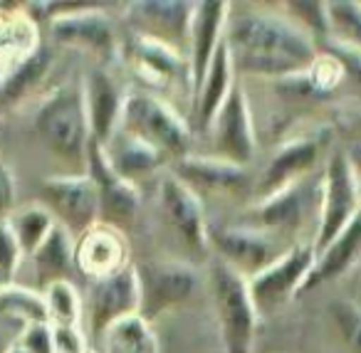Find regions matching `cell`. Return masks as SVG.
<instances>
[{
    "instance_id": "obj_1",
    "label": "cell",
    "mask_w": 361,
    "mask_h": 353,
    "mask_svg": "<svg viewBox=\"0 0 361 353\" xmlns=\"http://www.w3.org/2000/svg\"><path fill=\"white\" fill-rule=\"evenodd\" d=\"M223 40L231 52L233 70L240 75L290 80L312 70L319 52L317 42L285 13L262 8L228 13Z\"/></svg>"
},
{
    "instance_id": "obj_2",
    "label": "cell",
    "mask_w": 361,
    "mask_h": 353,
    "mask_svg": "<svg viewBox=\"0 0 361 353\" xmlns=\"http://www.w3.org/2000/svg\"><path fill=\"white\" fill-rule=\"evenodd\" d=\"M35 131L55 159L72 166L87 163L92 136L82 85H62L45 97L35 111Z\"/></svg>"
},
{
    "instance_id": "obj_3",
    "label": "cell",
    "mask_w": 361,
    "mask_h": 353,
    "mask_svg": "<svg viewBox=\"0 0 361 353\" xmlns=\"http://www.w3.org/2000/svg\"><path fill=\"white\" fill-rule=\"evenodd\" d=\"M361 215V183L349 154L331 151L322 173L319 215H317L314 252L319 254Z\"/></svg>"
},
{
    "instance_id": "obj_4",
    "label": "cell",
    "mask_w": 361,
    "mask_h": 353,
    "mask_svg": "<svg viewBox=\"0 0 361 353\" xmlns=\"http://www.w3.org/2000/svg\"><path fill=\"white\" fill-rule=\"evenodd\" d=\"M119 129L159 149L166 159L173 156L178 161L188 156L191 131H188L186 121L176 114L173 106H169L161 97L151 94V92L126 94L124 106H121Z\"/></svg>"
},
{
    "instance_id": "obj_5",
    "label": "cell",
    "mask_w": 361,
    "mask_h": 353,
    "mask_svg": "<svg viewBox=\"0 0 361 353\" xmlns=\"http://www.w3.org/2000/svg\"><path fill=\"white\" fill-rule=\"evenodd\" d=\"M211 294L226 353H252L257 311L247 279L218 259L211 267Z\"/></svg>"
},
{
    "instance_id": "obj_6",
    "label": "cell",
    "mask_w": 361,
    "mask_h": 353,
    "mask_svg": "<svg viewBox=\"0 0 361 353\" xmlns=\"http://www.w3.org/2000/svg\"><path fill=\"white\" fill-rule=\"evenodd\" d=\"M314 244H295L280 259L247 279L250 299L255 304L257 316H272L280 311L292 297L302 292L312 267H314Z\"/></svg>"
},
{
    "instance_id": "obj_7",
    "label": "cell",
    "mask_w": 361,
    "mask_h": 353,
    "mask_svg": "<svg viewBox=\"0 0 361 353\" xmlns=\"http://www.w3.org/2000/svg\"><path fill=\"white\" fill-rule=\"evenodd\" d=\"M42 205L50 210L57 225L67 233H77L82 237L90 233L102 218V203L97 183L90 173L50 175L42 180Z\"/></svg>"
},
{
    "instance_id": "obj_8",
    "label": "cell",
    "mask_w": 361,
    "mask_h": 353,
    "mask_svg": "<svg viewBox=\"0 0 361 353\" xmlns=\"http://www.w3.org/2000/svg\"><path fill=\"white\" fill-rule=\"evenodd\" d=\"M208 131H211L213 156L216 159L243 166V168H247V163L255 161L257 136L255 126H252L250 104H247V97L240 85H235L231 89V94L218 109Z\"/></svg>"
},
{
    "instance_id": "obj_9",
    "label": "cell",
    "mask_w": 361,
    "mask_h": 353,
    "mask_svg": "<svg viewBox=\"0 0 361 353\" xmlns=\"http://www.w3.org/2000/svg\"><path fill=\"white\" fill-rule=\"evenodd\" d=\"M319 195H322V178L305 175L297 183L282 188L280 193L257 200L247 228L262 230V233H270V235L300 230L312 210L317 208V213H319Z\"/></svg>"
},
{
    "instance_id": "obj_10",
    "label": "cell",
    "mask_w": 361,
    "mask_h": 353,
    "mask_svg": "<svg viewBox=\"0 0 361 353\" xmlns=\"http://www.w3.org/2000/svg\"><path fill=\"white\" fill-rule=\"evenodd\" d=\"M47 27H50V35L57 45L92 52L104 62H111L119 52L116 25L104 11H97V8H77L72 13H57L47 23Z\"/></svg>"
},
{
    "instance_id": "obj_11",
    "label": "cell",
    "mask_w": 361,
    "mask_h": 353,
    "mask_svg": "<svg viewBox=\"0 0 361 353\" xmlns=\"http://www.w3.org/2000/svg\"><path fill=\"white\" fill-rule=\"evenodd\" d=\"M141 309V289L136 267L126 264L124 269L97 279L92 284L90 304H87V321L97 338H104L116 321L134 316Z\"/></svg>"
},
{
    "instance_id": "obj_12",
    "label": "cell",
    "mask_w": 361,
    "mask_h": 353,
    "mask_svg": "<svg viewBox=\"0 0 361 353\" xmlns=\"http://www.w3.org/2000/svg\"><path fill=\"white\" fill-rule=\"evenodd\" d=\"M208 244H213L223 264L235 269L245 279L255 277L265 267H270L275 259H280L282 252L277 240L270 233H262L255 228H221L208 230Z\"/></svg>"
},
{
    "instance_id": "obj_13",
    "label": "cell",
    "mask_w": 361,
    "mask_h": 353,
    "mask_svg": "<svg viewBox=\"0 0 361 353\" xmlns=\"http://www.w3.org/2000/svg\"><path fill=\"white\" fill-rule=\"evenodd\" d=\"M136 274L141 289L139 314L146 321L156 314L188 302L198 284L193 267L183 262H144L136 267Z\"/></svg>"
},
{
    "instance_id": "obj_14",
    "label": "cell",
    "mask_w": 361,
    "mask_h": 353,
    "mask_svg": "<svg viewBox=\"0 0 361 353\" xmlns=\"http://www.w3.org/2000/svg\"><path fill=\"white\" fill-rule=\"evenodd\" d=\"M159 208L166 225L193 252L208 247V225L203 218L201 198L173 173H164L159 180Z\"/></svg>"
},
{
    "instance_id": "obj_15",
    "label": "cell",
    "mask_w": 361,
    "mask_h": 353,
    "mask_svg": "<svg viewBox=\"0 0 361 353\" xmlns=\"http://www.w3.org/2000/svg\"><path fill=\"white\" fill-rule=\"evenodd\" d=\"M171 173L178 180L188 185L193 193H208V195H243L250 190V171L243 166L228 163L216 156H183L176 161Z\"/></svg>"
},
{
    "instance_id": "obj_16",
    "label": "cell",
    "mask_w": 361,
    "mask_h": 353,
    "mask_svg": "<svg viewBox=\"0 0 361 353\" xmlns=\"http://www.w3.org/2000/svg\"><path fill=\"white\" fill-rule=\"evenodd\" d=\"M322 149H324V141L319 136H297V139L277 146L267 166L262 168L260 178H257V198H270V195L280 193L282 188L310 175Z\"/></svg>"
},
{
    "instance_id": "obj_17",
    "label": "cell",
    "mask_w": 361,
    "mask_h": 353,
    "mask_svg": "<svg viewBox=\"0 0 361 353\" xmlns=\"http://www.w3.org/2000/svg\"><path fill=\"white\" fill-rule=\"evenodd\" d=\"M228 13L231 6L223 0H203L196 3L191 20V37H188V77H191V92L198 94L203 80H206L208 65L216 55L218 45L226 32Z\"/></svg>"
},
{
    "instance_id": "obj_18",
    "label": "cell",
    "mask_w": 361,
    "mask_h": 353,
    "mask_svg": "<svg viewBox=\"0 0 361 353\" xmlns=\"http://www.w3.org/2000/svg\"><path fill=\"white\" fill-rule=\"evenodd\" d=\"M87 168H90V178L97 183L99 190V203H102V218L106 223H129L136 218L141 205V195L131 180L121 178L106 161V154L102 146L90 141L87 149Z\"/></svg>"
},
{
    "instance_id": "obj_19",
    "label": "cell",
    "mask_w": 361,
    "mask_h": 353,
    "mask_svg": "<svg viewBox=\"0 0 361 353\" xmlns=\"http://www.w3.org/2000/svg\"><path fill=\"white\" fill-rule=\"evenodd\" d=\"M126 11H129V20L139 30L136 35L154 37V40L176 47V42H188V37H191V20L196 3L144 0V3H131Z\"/></svg>"
},
{
    "instance_id": "obj_20",
    "label": "cell",
    "mask_w": 361,
    "mask_h": 353,
    "mask_svg": "<svg viewBox=\"0 0 361 353\" xmlns=\"http://www.w3.org/2000/svg\"><path fill=\"white\" fill-rule=\"evenodd\" d=\"M85 106L87 119H90V136L97 146L104 149L116 134L121 121V106H124L126 94H121V87L116 80L104 70H94L85 82Z\"/></svg>"
},
{
    "instance_id": "obj_21",
    "label": "cell",
    "mask_w": 361,
    "mask_h": 353,
    "mask_svg": "<svg viewBox=\"0 0 361 353\" xmlns=\"http://www.w3.org/2000/svg\"><path fill=\"white\" fill-rule=\"evenodd\" d=\"M75 267L94 282L126 267V242L114 225H94L82 235L75 244Z\"/></svg>"
},
{
    "instance_id": "obj_22",
    "label": "cell",
    "mask_w": 361,
    "mask_h": 353,
    "mask_svg": "<svg viewBox=\"0 0 361 353\" xmlns=\"http://www.w3.org/2000/svg\"><path fill=\"white\" fill-rule=\"evenodd\" d=\"M361 252V215L334 240L331 244H326L314 259V267H312L307 282L302 284V292H312L319 284H326L331 279L341 277L346 269L354 264V259L359 257Z\"/></svg>"
},
{
    "instance_id": "obj_23",
    "label": "cell",
    "mask_w": 361,
    "mask_h": 353,
    "mask_svg": "<svg viewBox=\"0 0 361 353\" xmlns=\"http://www.w3.org/2000/svg\"><path fill=\"white\" fill-rule=\"evenodd\" d=\"M104 154L109 166L121 175V178L134 183L136 175H146L159 171L166 163V156L159 149L149 146L146 141L126 134L124 129H116L111 141L104 146Z\"/></svg>"
},
{
    "instance_id": "obj_24",
    "label": "cell",
    "mask_w": 361,
    "mask_h": 353,
    "mask_svg": "<svg viewBox=\"0 0 361 353\" xmlns=\"http://www.w3.org/2000/svg\"><path fill=\"white\" fill-rule=\"evenodd\" d=\"M52 65H55L52 52L47 47H37L32 55L11 67L0 80V106H16L35 94L50 77Z\"/></svg>"
},
{
    "instance_id": "obj_25",
    "label": "cell",
    "mask_w": 361,
    "mask_h": 353,
    "mask_svg": "<svg viewBox=\"0 0 361 353\" xmlns=\"http://www.w3.org/2000/svg\"><path fill=\"white\" fill-rule=\"evenodd\" d=\"M233 75H235V70H233L231 52H228L226 40H221L211 65H208L206 80H203L201 89H198V94H196V116H198L201 129H208V126H211V121L216 119L218 109H221L223 101H226L228 94H231V89L235 87Z\"/></svg>"
},
{
    "instance_id": "obj_26",
    "label": "cell",
    "mask_w": 361,
    "mask_h": 353,
    "mask_svg": "<svg viewBox=\"0 0 361 353\" xmlns=\"http://www.w3.org/2000/svg\"><path fill=\"white\" fill-rule=\"evenodd\" d=\"M40 47L37 25L27 18L25 8L18 6L16 13H8L6 6H0V70L8 72L23 62L27 55Z\"/></svg>"
},
{
    "instance_id": "obj_27",
    "label": "cell",
    "mask_w": 361,
    "mask_h": 353,
    "mask_svg": "<svg viewBox=\"0 0 361 353\" xmlns=\"http://www.w3.org/2000/svg\"><path fill=\"white\" fill-rule=\"evenodd\" d=\"M129 52L136 60L139 75L144 72L156 85H164V82L173 80L176 75H183V72L188 75V60L183 57V52L166 45V42L154 40V37L136 35L131 40ZM188 85H191V77H188Z\"/></svg>"
},
{
    "instance_id": "obj_28",
    "label": "cell",
    "mask_w": 361,
    "mask_h": 353,
    "mask_svg": "<svg viewBox=\"0 0 361 353\" xmlns=\"http://www.w3.org/2000/svg\"><path fill=\"white\" fill-rule=\"evenodd\" d=\"M30 259L35 262L37 272H40V277H45L47 284L62 282L65 274L75 267V242H72V235L62 225H55L52 233L47 235V240L37 247V252Z\"/></svg>"
},
{
    "instance_id": "obj_29",
    "label": "cell",
    "mask_w": 361,
    "mask_h": 353,
    "mask_svg": "<svg viewBox=\"0 0 361 353\" xmlns=\"http://www.w3.org/2000/svg\"><path fill=\"white\" fill-rule=\"evenodd\" d=\"M0 316L32 326V323H50V309L42 292L8 282L0 287Z\"/></svg>"
},
{
    "instance_id": "obj_30",
    "label": "cell",
    "mask_w": 361,
    "mask_h": 353,
    "mask_svg": "<svg viewBox=\"0 0 361 353\" xmlns=\"http://www.w3.org/2000/svg\"><path fill=\"white\" fill-rule=\"evenodd\" d=\"M8 223H11L13 233H16L18 242H20L23 257H32L37 252L42 242L47 240V235L55 228V218L50 215V210L45 205H25L20 210H13L8 215Z\"/></svg>"
},
{
    "instance_id": "obj_31",
    "label": "cell",
    "mask_w": 361,
    "mask_h": 353,
    "mask_svg": "<svg viewBox=\"0 0 361 353\" xmlns=\"http://www.w3.org/2000/svg\"><path fill=\"white\" fill-rule=\"evenodd\" d=\"M104 341L109 343V348L114 353H159L154 331H151L149 321L141 314L116 321L106 331Z\"/></svg>"
},
{
    "instance_id": "obj_32",
    "label": "cell",
    "mask_w": 361,
    "mask_h": 353,
    "mask_svg": "<svg viewBox=\"0 0 361 353\" xmlns=\"http://www.w3.org/2000/svg\"><path fill=\"white\" fill-rule=\"evenodd\" d=\"M329 40L361 52V3L356 0H334L326 3Z\"/></svg>"
},
{
    "instance_id": "obj_33",
    "label": "cell",
    "mask_w": 361,
    "mask_h": 353,
    "mask_svg": "<svg viewBox=\"0 0 361 353\" xmlns=\"http://www.w3.org/2000/svg\"><path fill=\"white\" fill-rule=\"evenodd\" d=\"M45 302L50 309L52 326H80L82 318V299L77 294L75 284L62 279L45 287Z\"/></svg>"
},
{
    "instance_id": "obj_34",
    "label": "cell",
    "mask_w": 361,
    "mask_h": 353,
    "mask_svg": "<svg viewBox=\"0 0 361 353\" xmlns=\"http://www.w3.org/2000/svg\"><path fill=\"white\" fill-rule=\"evenodd\" d=\"M285 13L295 25H300L312 40L317 42V35L322 40H329V20H326V3H285Z\"/></svg>"
},
{
    "instance_id": "obj_35",
    "label": "cell",
    "mask_w": 361,
    "mask_h": 353,
    "mask_svg": "<svg viewBox=\"0 0 361 353\" xmlns=\"http://www.w3.org/2000/svg\"><path fill=\"white\" fill-rule=\"evenodd\" d=\"M329 314L334 318L336 328H339L341 338H344L346 348L351 353H361V306L354 302H346V299H339V302L329 304Z\"/></svg>"
},
{
    "instance_id": "obj_36",
    "label": "cell",
    "mask_w": 361,
    "mask_h": 353,
    "mask_svg": "<svg viewBox=\"0 0 361 353\" xmlns=\"http://www.w3.org/2000/svg\"><path fill=\"white\" fill-rule=\"evenodd\" d=\"M20 259H23V249L16 233H13L11 223H8V218L0 220V277H3L6 284L13 282L18 267H20Z\"/></svg>"
},
{
    "instance_id": "obj_37",
    "label": "cell",
    "mask_w": 361,
    "mask_h": 353,
    "mask_svg": "<svg viewBox=\"0 0 361 353\" xmlns=\"http://www.w3.org/2000/svg\"><path fill=\"white\" fill-rule=\"evenodd\" d=\"M20 346L27 353H55L52 323H32V326H25V331L20 336Z\"/></svg>"
},
{
    "instance_id": "obj_38",
    "label": "cell",
    "mask_w": 361,
    "mask_h": 353,
    "mask_svg": "<svg viewBox=\"0 0 361 353\" xmlns=\"http://www.w3.org/2000/svg\"><path fill=\"white\" fill-rule=\"evenodd\" d=\"M55 353H85V338L77 326H52Z\"/></svg>"
},
{
    "instance_id": "obj_39",
    "label": "cell",
    "mask_w": 361,
    "mask_h": 353,
    "mask_svg": "<svg viewBox=\"0 0 361 353\" xmlns=\"http://www.w3.org/2000/svg\"><path fill=\"white\" fill-rule=\"evenodd\" d=\"M326 47H329V57H334L336 62L341 65V70L354 75L356 80H361V52L351 50L346 45H339L334 40H326Z\"/></svg>"
},
{
    "instance_id": "obj_40",
    "label": "cell",
    "mask_w": 361,
    "mask_h": 353,
    "mask_svg": "<svg viewBox=\"0 0 361 353\" xmlns=\"http://www.w3.org/2000/svg\"><path fill=\"white\" fill-rule=\"evenodd\" d=\"M16 208V178L11 168L0 161V220H6Z\"/></svg>"
},
{
    "instance_id": "obj_41",
    "label": "cell",
    "mask_w": 361,
    "mask_h": 353,
    "mask_svg": "<svg viewBox=\"0 0 361 353\" xmlns=\"http://www.w3.org/2000/svg\"><path fill=\"white\" fill-rule=\"evenodd\" d=\"M346 154H349L351 163H354L356 175H359V183H361V141H359V144H354V146H351V149L346 151Z\"/></svg>"
},
{
    "instance_id": "obj_42",
    "label": "cell",
    "mask_w": 361,
    "mask_h": 353,
    "mask_svg": "<svg viewBox=\"0 0 361 353\" xmlns=\"http://www.w3.org/2000/svg\"><path fill=\"white\" fill-rule=\"evenodd\" d=\"M8 353H27V351L20 346V343H16V346H11V348H8Z\"/></svg>"
},
{
    "instance_id": "obj_43",
    "label": "cell",
    "mask_w": 361,
    "mask_h": 353,
    "mask_svg": "<svg viewBox=\"0 0 361 353\" xmlns=\"http://www.w3.org/2000/svg\"><path fill=\"white\" fill-rule=\"evenodd\" d=\"M356 126L361 129V111H359V116H356Z\"/></svg>"
},
{
    "instance_id": "obj_44",
    "label": "cell",
    "mask_w": 361,
    "mask_h": 353,
    "mask_svg": "<svg viewBox=\"0 0 361 353\" xmlns=\"http://www.w3.org/2000/svg\"><path fill=\"white\" fill-rule=\"evenodd\" d=\"M3 284H6V282H3V277H0V287H3Z\"/></svg>"
},
{
    "instance_id": "obj_45",
    "label": "cell",
    "mask_w": 361,
    "mask_h": 353,
    "mask_svg": "<svg viewBox=\"0 0 361 353\" xmlns=\"http://www.w3.org/2000/svg\"><path fill=\"white\" fill-rule=\"evenodd\" d=\"M85 353H94V351H85Z\"/></svg>"
}]
</instances>
